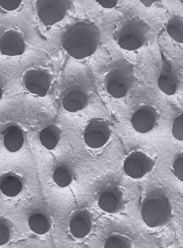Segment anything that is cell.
<instances>
[{
	"mask_svg": "<svg viewBox=\"0 0 183 248\" xmlns=\"http://www.w3.org/2000/svg\"><path fill=\"white\" fill-rule=\"evenodd\" d=\"M100 33L96 26L88 21H79L69 26L63 33L60 43L62 47L72 58L82 59L97 50Z\"/></svg>",
	"mask_w": 183,
	"mask_h": 248,
	"instance_id": "cell-1",
	"label": "cell"
},
{
	"mask_svg": "<svg viewBox=\"0 0 183 248\" xmlns=\"http://www.w3.org/2000/svg\"><path fill=\"white\" fill-rule=\"evenodd\" d=\"M142 220L150 228L167 225L172 217V207L166 193L160 188H154L147 192L140 207Z\"/></svg>",
	"mask_w": 183,
	"mask_h": 248,
	"instance_id": "cell-2",
	"label": "cell"
},
{
	"mask_svg": "<svg viewBox=\"0 0 183 248\" xmlns=\"http://www.w3.org/2000/svg\"><path fill=\"white\" fill-rule=\"evenodd\" d=\"M150 31V26L139 16L127 18L118 30L117 43L123 49L135 50L145 44Z\"/></svg>",
	"mask_w": 183,
	"mask_h": 248,
	"instance_id": "cell-3",
	"label": "cell"
},
{
	"mask_svg": "<svg viewBox=\"0 0 183 248\" xmlns=\"http://www.w3.org/2000/svg\"><path fill=\"white\" fill-rule=\"evenodd\" d=\"M133 82V66L125 63H121L111 69L105 79L107 92L115 98L124 97L131 90Z\"/></svg>",
	"mask_w": 183,
	"mask_h": 248,
	"instance_id": "cell-4",
	"label": "cell"
},
{
	"mask_svg": "<svg viewBox=\"0 0 183 248\" xmlns=\"http://www.w3.org/2000/svg\"><path fill=\"white\" fill-rule=\"evenodd\" d=\"M36 13L46 27L61 21L71 6L68 0H38L35 2Z\"/></svg>",
	"mask_w": 183,
	"mask_h": 248,
	"instance_id": "cell-5",
	"label": "cell"
},
{
	"mask_svg": "<svg viewBox=\"0 0 183 248\" xmlns=\"http://www.w3.org/2000/svg\"><path fill=\"white\" fill-rule=\"evenodd\" d=\"M112 125L111 122L106 119H92L83 132V139L86 144L92 149L103 146L110 137Z\"/></svg>",
	"mask_w": 183,
	"mask_h": 248,
	"instance_id": "cell-6",
	"label": "cell"
},
{
	"mask_svg": "<svg viewBox=\"0 0 183 248\" xmlns=\"http://www.w3.org/2000/svg\"><path fill=\"white\" fill-rule=\"evenodd\" d=\"M154 160L140 151H133L125 159L123 170L127 175L133 179L140 178L153 169Z\"/></svg>",
	"mask_w": 183,
	"mask_h": 248,
	"instance_id": "cell-7",
	"label": "cell"
},
{
	"mask_svg": "<svg viewBox=\"0 0 183 248\" xmlns=\"http://www.w3.org/2000/svg\"><path fill=\"white\" fill-rule=\"evenodd\" d=\"M51 78L49 73L41 68L26 71L23 77L24 88L30 93L44 97L50 88Z\"/></svg>",
	"mask_w": 183,
	"mask_h": 248,
	"instance_id": "cell-8",
	"label": "cell"
},
{
	"mask_svg": "<svg viewBox=\"0 0 183 248\" xmlns=\"http://www.w3.org/2000/svg\"><path fill=\"white\" fill-rule=\"evenodd\" d=\"M158 117V113L154 107L145 105L139 108L133 113L131 122L135 131L145 134L154 128Z\"/></svg>",
	"mask_w": 183,
	"mask_h": 248,
	"instance_id": "cell-9",
	"label": "cell"
},
{
	"mask_svg": "<svg viewBox=\"0 0 183 248\" xmlns=\"http://www.w3.org/2000/svg\"><path fill=\"white\" fill-rule=\"evenodd\" d=\"M124 201L121 189L116 186H110L99 193L98 204L102 211L109 214H116L122 208Z\"/></svg>",
	"mask_w": 183,
	"mask_h": 248,
	"instance_id": "cell-10",
	"label": "cell"
},
{
	"mask_svg": "<svg viewBox=\"0 0 183 248\" xmlns=\"http://www.w3.org/2000/svg\"><path fill=\"white\" fill-rule=\"evenodd\" d=\"M26 47L22 34L17 30H6L0 36V53L2 55H21L24 52Z\"/></svg>",
	"mask_w": 183,
	"mask_h": 248,
	"instance_id": "cell-11",
	"label": "cell"
},
{
	"mask_svg": "<svg viewBox=\"0 0 183 248\" xmlns=\"http://www.w3.org/2000/svg\"><path fill=\"white\" fill-rule=\"evenodd\" d=\"M69 229L71 235L77 239H82L89 235L93 229L91 213L85 208L76 211L70 218Z\"/></svg>",
	"mask_w": 183,
	"mask_h": 248,
	"instance_id": "cell-12",
	"label": "cell"
},
{
	"mask_svg": "<svg viewBox=\"0 0 183 248\" xmlns=\"http://www.w3.org/2000/svg\"><path fill=\"white\" fill-rule=\"evenodd\" d=\"M162 69L158 79L159 89L167 95L174 94L179 86V78L173 71L171 63L161 52Z\"/></svg>",
	"mask_w": 183,
	"mask_h": 248,
	"instance_id": "cell-13",
	"label": "cell"
},
{
	"mask_svg": "<svg viewBox=\"0 0 183 248\" xmlns=\"http://www.w3.org/2000/svg\"><path fill=\"white\" fill-rule=\"evenodd\" d=\"M88 101L87 94L80 86L72 85L64 91L62 104L66 110L76 112L84 108Z\"/></svg>",
	"mask_w": 183,
	"mask_h": 248,
	"instance_id": "cell-14",
	"label": "cell"
},
{
	"mask_svg": "<svg viewBox=\"0 0 183 248\" xmlns=\"http://www.w3.org/2000/svg\"><path fill=\"white\" fill-rule=\"evenodd\" d=\"M3 144L11 153L19 150L24 142V137L21 127L17 124L10 123L1 131Z\"/></svg>",
	"mask_w": 183,
	"mask_h": 248,
	"instance_id": "cell-15",
	"label": "cell"
},
{
	"mask_svg": "<svg viewBox=\"0 0 183 248\" xmlns=\"http://www.w3.org/2000/svg\"><path fill=\"white\" fill-rule=\"evenodd\" d=\"M28 223L30 229L38 234H44L50 230L51 220L49 212L44 208L33 210L28 216Z\"/></svg>",
	"mask_w": 183,
	"mask_h": 248,
	"instance_id": "cell-16",
	"label": "cell"
},
{
	"mask_svg": "<svg viewBox=\"0 0 183 248\" xmlns=\"http://www.w3.org/2000/svg\"><path fill=\"white\" fill-rule=\"evenodd\" d=\"M23 179L12 171L5 172L0 176V190L6 196L14 197L22 190Z\"/></svg>",
	"mask_w": 183,
	"mask_h": 248,
	"instance_id": "cell-17",
	"label": "cell"
},
{
	"mask_svg": "<svg viewBox=\"0 0 183 248\" xmlns=\"http://www.w3.org/2000/svg\"><path fill=\"white\" fill-rule=\"evenodd\" d=\"M60 136V129L56 125L50 124L41 131L39 134V140L45 148L51 150L58 143Z\"/></svg>",
	"mask_w": 183,
	"mask_h": 248,
	"instance_id": "cell-18",
	"label": "cell"
},
{
	"mask_svg": "<svg viewBox=\"0 0 183 248\" xmlns=\"http://www.w3.org/2000/svg\"><path fill=\"white\" fill-rule=\"evenodd\" d=\"M166 31L169 36L177 43H183V21L179 16L171 17L165 23Z\"/></svg>",
	"mask_w": 183,
	"mask_h": 248,
	"instance_id": "cell-19",
	"label": "cell"
},
{
	"mask_svg": "<svg viewBox=\"0 0 183 248\" xmlns=\"http://www.w3.org/2000/svg\"><path fill=\"white\" fill-rule=\"evenodd\" d=\"M73 179V170L68 165H59L53 171V180L59 187L67 186L71 183Z\"/></svg>",
	"mask_w": 183,
	"mask_h": 248,
	"instance_id": "cell-20",
	"label": "cell"
},
{
	"mask_svg": "<svg viewBox=\"0 0 183 248\" xmlns=\"http://www.w3.org/2000/svg\"><path fill=\"white\" fill-rule=\"evenodd\" d=\"M103 248H132L131 239L127 236L119 233L110 235L105 239Z\"/></svg>",
	"mask_w": 183,
	"mask_h": 248,
	"instance_id": "cell-21",
	"label": "cell"
},
{
	"mask_svg": "<svg viewBox=\"0 0 183 248\" xmlns=\"http://www.w3.org/2000/svg\"><path fill=\"white\" fill-rule=\"evenodd\" d=\"M172 134L177 140H183V113L174 120L172 124Z\"/></svg>",
	"mask_w": 183,
	"mask_h": 248,
	"instance_id": "cell-22",
	"label": "cell"
},
{
	"mask_svg": "<svg viewBox=\"0 0 183 248\" xmlns=\"http://www.w3.org/2000/svg\"><path fill=\"white\" fill-rule=\"evenodd\" d=\"M11 230L8 222L0 218V246L6 244L9 240Z\"/></svg>",
	"mask_w": 183,
	"mask_h": 248,
	"instance_id": "cell-23",
	"label": "cell"
},
{
	"mask_svg": "<svg viewBox=\"0 0 183 248\" xmlns=\"http://www.w3.org/2000/svg\"><path fill=\"white\" fill-rule=\"evenodd\" d=\"M172 172L178 179L183 182V154L182 153L179 155L173 162Z\"/></svg>",
	"mask_w": 183,
	"mask_h": 248,
	"instance_id": "cell-24",
	"label": "cell"
},
{
	"mask_svg": "<svg viewBox=\"0 0 183 248\" xmlns=\"http://www.w3.org/2000/svg\"><path fill=\"white\" fill-rule=\"evenodd\" d=\"M21 0H0V7L6 11H12L17 9Z\"/></svg>",
	"mask_w": 183,
	"mask_h": 248,
	"instance_id": "cell-25",
	"label": "cell"
},
{
	"mask_svg": "<svg viewBox=\"0 0 183 248\" xmlns=\"http://www.w3.org/2000/svg\"><path fill=\"white\" fill-rule=\"evenodd\" d=\"M101 6L106 9H111L115 7L118 4V0H101L97 1Z\"/></svg>",
	"mask_w": 183,
	"mask_h": 248,
	"instance_id": "cell-26",
	"label": "cell"
},
{
	"mask_svg": "<svg viewBox=\"0 0 183 248\" xmlns=\"http://www.w3.org/2000/svg\"><path fill=\"white\" fill-rule=\"evenodd\" d=\"M156 1V0H140L141 2L146 7H150L151 5Z\"/></svg>",
	"mask_w": 183,
	"mask_h": 248,
	"instance_id": "cell-27",
	"label": "cell"
},
{
	"mask_svg": "<svg viewBox=\"0 0 183 248\" xmlns=\"http://www.w3.org/2000/svg\"><path fill=\"white\" fill-rule=\"evenodd\" d=\"M2 94H3L2 88L1 84L0 82V100H1V99L2 98Z\"/></svg>",
	"mask_w": 183,
	"mask_h": 248,
	"instance_id": "cell-28",
	"label": "cell"
}]
</instances>
